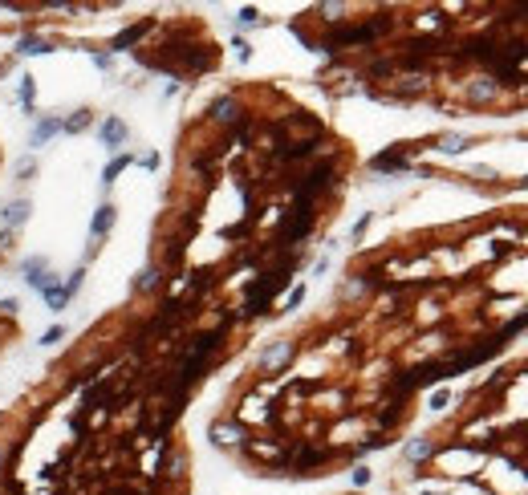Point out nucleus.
<instances>
[{"mask_svg": "<svg viewBox=\"0 0 528 495\" xmlns=\"http://www.w3.org/2000/svg\"><path fill=\"white\" fill-rule=\"evenodd\" d=\"M528 329V207L358 248L329 297L252 349L208 439L252 479H329L402 443L423 398Z\"/></svg>", "mask_w": 528, "mask_h": 495, "instance_id": "1", "label": "nucleus"}, {"mask_svg": "<svg viewBox=\"0 0 528 495\" xmlns=\"http://www.w3.org/2000/svg\"><path fill=\"white\" fill-rule=\"evenodd\" d=\"M297 276L155 211L126 297L0 406V495H191L187 410Z\"/></svg>", "mask_w": 528, "mask_h": 495, "instance_id": "2", "label": "nucleus"}, {"mask_svg": "<svg viewBox=\"0 0 528 495\" xmlns=\"http://www.w3.org/2000/svg\"><path fill=\"white\" fill-rule=\"evenodd\" d=\"M395 495H528V354L492 369L390 471Z\"/></svg>", "mask_w": 528, "mask_h": 495, "instance_id": "3", "label": "nucleus"}, {"mask_svg": "<svg viewBox=\"0 0 528 495\" xmlns=\"http://www.w3.org/2000/svg\"><path fill=\"white\" fill-rule=\"evenodd\" d=\"M21 337H25V325H21V316L12 313L8 305H0V361L8 358L16 345H21Z\"/></svg>", "mask_w": 528, "mask_h": 495, "instance_id": "4", "label": "nucleus"}, {"mask_svg": "<svg viewBox=\"0 0 528 495\" xmlns=\"http://www.w3.org/2000/svg\"><path fill=\"white\" fill-rule=\"evenodd\" d=\"M0 175H4V138H0Z\"/></svg>", "mask_w": 528, "mask_h": 495, "instance_id": "5", "label": "nucleus"}, {"mask_svg": "<svg viewBox=\"0 0 528 495\" xmlns=\"http://www.w3.org/2000/svg\"><path fill=\"white\" fill-rule=\"evenodd\" d=\"M342 495H366V492H342Z\"/></svg>", "mask_w": 528, "mask_h": 495, "instance_id": "6", "label": "nucleus"}]
</instances>
